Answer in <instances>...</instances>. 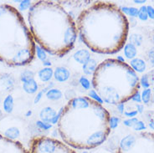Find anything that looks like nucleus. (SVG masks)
<instances>
[{"label":"nucleus","instance_id":"473e14b6","mask_svg":"<svg viewBox=\"0 0 154 153\" xmlns=\"http://www.w3.org/2000/svg\"><path fill=\"white\" fill-rule=\"evenodd\" d=\"M141 84H142L145 89H147L149 87L150 83H149V81H148V76H147V75H143V76L142 77V79L140 80V85H141Z\"/></svg>","mask_w":154,"mask_h":153},{"label":"nucleus","instance_id":"4468645a","mask_svg":"<svg viewBox=\"0 0 154 153\" xmlns=\"http://www.w3.org/2000/svg\"><path fill=\"white\" fill-rule=\"evenodd\" d=\"M137 47L131 43H127L124 45V54L129 60H133L137 56Z\"/></svg>","mask_w":154,"mask_h":153},{"label":"nucleus","instance_id":"f3484780","mask_svg":"<svg viewBox=\"0 0 154 153\" xmlns=\"http://www.w3.org/2000/svg\"><path fill=\"white\" fill-rule=\"evenodd\" d=\"M14 97L11 95H8L5 97L4 99V103H3V107H4V111L10 114L14 110Z\"/></svg>","mask_w":154,"mask_h":153},{"label":"nucleus","instance_id":"ddd939ff","mask_svg":"<svg viewBox=\"0 0 154 153\" xmlns=\"http://www.w3.org/2000/svg\"><path fill=\"white\" fill-rule=\"evenodd\" d=\"M54 75V71L50 67H45L44 69H40L38 73V76L39 80L43 82H48L51 80Z\"/></svg>","mask_w":154,"mask_h":153},{"label":"nucleus","instance_id":"79ce46f5","mask_svg":"<svg viewBox=\"0 0 154 153\" xmlns=\"http://www.w3.org/2000/svg\"><path fill=\"white\" fill-rule=\"evenodd\" d=\"M134 2L136 4H144L146 1H144V0H141V1L140 0H135Z\"/></svg>","mask_w":154,"mask_h":153},{"label":"nucleus","instance_id":"ea45409f","mask_svg":"<svg viewBox=\"0 0 154 153\" xmlns=\"http://www.w3.org/2000/svg\"><path fill=\"white\" fill-rule=\"evenodd\" d=\"M117 108H118V111H119L120 113H123L124 112V104H119L116 106Z\"/></svg>","mask_w":154,"mask_h":153},{"label":"nucleus","instance_id":"a878e982","mask_svg":"<svg viewBox=\"0 0 154 153\" xmlns=\"http://www.w3.org/2000/svg\"><path fill=\"white\" fill-rule=\"evenodd\" d=\"M80 84L85 89V90H90L91 89V83L90 82L88 79L85 76H81L80 78Z\"/></svg>","mask_w":154,"mask_h":153},{"label":"nucleus","instance_id":"f8f14e48","mask_svg":"<svg viewBox=\"0 0 154 153\" xmlns=\"http://www.w3.org/2000/svg\"><path fill=\"white\" fill-rule=\"evenodd\" d=\"M130 66L135 72L143 73L146 69V63L140 58H135L130 62Z\"/></svg>","mask_w":154,"mask_h":153},{"label":"nucleus","instance_id":"6e6552de","mask_svg":"<svg viewBox=\"0 0 154 153\" xmlns=\"http://www.w3.org/2000/svg\"><path fill=\"white\" fill-rule=\"evenodd\" d=\"M0 153H29V151L18 141L0 135Z\"/></svg>","mask_w":154,"mask_h":153},{"label":"nucleus","instance_id":"0eeeda50","mask_svg":"<svg viewBox=\"0 0 154 153\" xmlns=\"http://www.w3.org/2000/svg\"><path fill=\"white\" fill-rule=\"evenodd\" d=\"M29 153H77L66 143L48 136H37L31 141Z\"/></svg>","mask_w":154,"mask_h":153},{"label":"nucleus","instance_id":"2eb2a0df","mask_svg":"<svg viewBox=\"0 0 154 153\" xmlns=\"http://www.w3.org/2000/svg\"><path fill=\"white\" fill-rule=\"evenodd\" d=\"M97 65H97L96 60L93 59H91L88 62H86L85 65H83V66H82L83 72L85 73L86 75H93Z\"/></svg>","mask_w":154,"mask_h":153},{"label":"nucleus","instance_id":"1a4fd4ad","mask_svg":"<svg viewBox=\"0 0 154 153\" xmlns=\"http://www.w3.org/2000/svg\"><path fill=\"white\" fill-rule=\"evenodd\" d=\"M57 112L54 111V109L50 107H45L43 108L40 113H39V117L40 121H42L44 122L52 123V121L54 117L56 115Z\"/></svg>","mask_w":154,"mask_h":153},{"label":"nucleus","instance_id":"c756f323","mask_svg":"<svg viewBox=\"0 0 154 153\" xmlns=\"http://www.w3.org/2000/svg\"><path fill=\"white\" fill-rule=\"evenodd\" d=\"M138 119L136 118V117H133V118H129L127 119V120H124L123 124L127 127H133V126L138 122Z\"/></svg>","mask_w":154,"mask_h":153},{"label":"nucleus","instance_id":"20e7f679","mask_svg":"<svg viewBox=\"0 0 154 153\" xmlns=\"http://www.w3.org/2000/svg\"><path fill=\"white\" fill-rule=\"evenodd\" d=\"M36 44L23 17L14 7L0 4V62L16 67L34 60Z\"/></svg>","mask_w":154,"mask_h":153},{"label":"nucleus","instance_id":"9d476101","mask_svg":"<svg viewBox=\"0 0 154 153\" xmlns=\"http://www.w3.org/2000/svg\"><path fill=\"white\" fill-rule=\"evenodd\" d=\"M70 76V73L65 67H57L54 71V79L58 82H65Z\"/></svg>","mask_w":154,"mask_h":153},{"label":"nucleus","instance_id":"aec40b11","mask_svg":"<svg viewBox=\"0 0 154 153\" xmlns=\"http://www.w3.org/2000/svg\"><path fill=\"white\" fill-rule=\"evenodd\" d=\"M33 79H35V73L31 70H24L20 75V81L23 83L28 81L33 80Z\"/></svg>","mask_w":154,"mask_h":153},{"label":"nucleus","instance_id":"7ed1b4c3","mask_svg":"<svg viewBox=\"0 0 154 153\" xmlns=\"http://www.w3.org/2000/svg\"><path fill=\"white\" fill-rule=\"evenodd\" d=\"M29 29L35 43L45 52L63 57L72 50L77 38L73 18L54 1H38L28 13Z\"/></svg>","mask_w":154,"mask_h":153},{"label":"nucleus","instance_id":"c85d7f7f","mask_svg":"<svg viewBox=\"0 0 154 153\" xmlns=\"http://www.w3.org/2000/svg\"><path fill=\"white\" fill-rule=\"evenodd\" d=\"M31 6H32L31 1H29V0H22L19 3V8L20 10H26V9H29Z\"/></svg>","mask_w":154,"mask_h":153},{"label":"nucleus","instance_id":"cd10ccee","mask_svg":"<svg viewBox=\"0 0 154 153\" xmlns=\"http://www.w3.org/2000/svg\"><path fill=\"white\" fill-rule=\"evenodd\" d=\"M36 126H38V128L41 129V130H49L52 127V124L47 122H44L42 121H36Z\"/></svg>","mask_w":154,"mask_h":153},{"label":"nucleus","instance_id":"f03ea898","mask_svg":"<svg viewBox=\"0 0 154 153\" xmlns=\"http://www.w3.org/2000/svg\"><path fill=\"white\" fill-rule=\"evenodd\" d=\"M77 30L81 41L98 54L119 52L126 44L129 23L117 5L95 2L77 19Z\"/></svg>","mask_w":154,"mask_h":153},{"label":"nucleus","instance_id":"393cba45","mask_svg":"<svg viewBox=\"0 0 154 153\" xmlns=\"http://www.w3.org/2000/svg\"><path fill=\"white\" fill-rule=\"evenodd\" d=\"M137 17L139 18L140 20L142 21H146V19H148V15H147V11H146V6H143L141 8L138 9V15Z\"/></svg>","mask_w":154,"mask_h":153},{"label":"nucleus","instance_id":"49530a36","mask_svg":"<svg viewBox=\"0 0 154 153\" xmlns=\"http://www.w3.org/2000/svg\"><path fill=\"white\" fill-rule=\"evenodd\" d=\"M152 42H153V44H154V34H153V35H152Z\"/></svg>","mask_w":154,"mask_h":153},{"label":"nucleus","instance_id":"b1692460","mask_svg":"<svg viewBox=\"0 0 154 153\" xmlns=\"http://www.w3.org/2000/svg\"><path fill=\"white\" fill-rule=\"evenodd\" d=\"M36 53H37V57L39 60H41L42 62H45L47 60V55L46 52L43 50L41 47H39L38 45L36 46Z\"/></svg>","mask_w":154,"mask_h":153},{"label":"nucleus","instance_id":"c03bdc74","mask_svg":"<svg viewBox=\"0 0 154 153\" xmlns=\"http://www.w3.org/2000/svg\"><path fill=\"white\" fill-rule=\"evenodd\" d=\"M149 126L151 127V129L154 130V121H151V122L149 123Z\"/></svg>","mask_w":154,"mask_h":153},{"label":"nucleus","instance_id":"a18cd8bd","mask_svg":"<svg viewBox=\"0 0 154 153\" xmlns=\"http://www.w3.org/2000/svg\"><path fill=\"white\" fill-rule=\"evenodd\" d=\"M3 118H4V115H3V112H2V111L0 110V121H2Z\"/></svg>","mask_w":154,"mask_h":153},{"label":"nucleus","instance_id":"a19ab883","mask_svg":"<svg viewBox=\"0 0 154 153\" xmlns=\"http://www.w3.org/2000/svg\"><path fill=\"white\" fill-rule=\"evenodd\" d=\"M43 65L44 66H45V67H50V65H51V63L50 61H45L43 62Z\"/></svg>","mask_w":154,"mask_h":153},{"label":"nucleus","instance_id":"4be33fe9","mask_svg":"<svg viewBox=\"0 0 154 153\" xmlns=\"http://www.w3.org/2000/svg\"><path fill=\"white\" fill-rule=\"evenodd\" d=\"M54 84H50L47 87H45V89H43L42 90H40V91H38V93H37V96H35V99H34V103L35 104H38L39 101H40V99H42L43 96H44V94H46L47 92L50 90V89H51V87L53 86Z\"/></svg>","mask_w":154,"mask_h":153},{"label":"nucleus","instance_id":"58836bf2","mask_svg":"<svg viewBox=\"0 0 154 153\" xmlns=\"http://www.w3.org/2000/svg\"><path fill=\"white\" fill-rule=\"evenodd\" d=\"M137 111L138 113H143V110H144V106H143V105L138 104V105H137Z\"/></svg>","mask_w":154,"mask_h":153},{"label":"nucleus","instance_id":"6ab92c4d","mask_svg":"<svg viewBox=\"0 0 154 153\" xmlns=\"http://www.w3.org/2000/svg\"><path fill=\"white\" fill-rule=\"evenodd\" d=\"M19 135H20V132L17 127H10L8 130H5V132H4V136H6L8 139L14 140V141H15L16 138L19 137Z\"/></svg>","mask_w":154,"mask_h":153},{"label":"nucleus","instance_id":"37998d69","mask_svg":"<svg viewBox=\"0 0 154 153\" xmlns=\"http://www.w3.org/2000/svg\"><path fill=\"white\" fill-rule=\"evenodd\" d=\"M31 115H32V111H30V110H29V111H28L27 112H26L25 116H26V117H29Z\"/></svg>","mask_w":154,"mask_h":153},{"label":"nucleus","instance_id":"9b49d317","mask_svg":"<svg viewBox=\"0 0 154 153\" xmlns=\"http://www.w3.org/2000/svg\"><path fill=\"white\" fill-rule=\"evenodd\" d=\"M74 59L76 62L81 65H85L91 60V54L87 50H80L74 54Z\"/></svg>","mask_w":154,"mask_h":153},{"label":"nucleus","instance_id":"f704fd0d","mask_svg":"<svg viewBox=\"0 0 154 153\" xmlns=\"http://www.w3.org/2000/svg\"><path fill=\"white\" fill-rule=\"evenodd\" d=\"M146 11H147V15L148 18L151 19H154V8L150 5L146 6Z\"/></svg>","mask_w":154,"mask_h":153},{"label":"nucleus","instance_id":"f257e3e1","mask_svg":"<svg viewBox=\"0 0 154 153\" xmlns=\"http://www.w3.org/2000/svg\"><path fill=\"white\" fill-rule=\"evenodd\" d=\"M107 110L88 96H77L63 107L58 121L62 140L75 149L96 148L111 132Z\"/></svg>","mask_w":154,"mask_h":153},{"label":"nucleus","instance_id":"423d86ee","mask_svg":"<svg viewBox=\"0 0 154 153\" xmlns=\"http://www.w3.org/2000/svg\"><path fill=\"white\" fill-rule=\"evenodd\" d=\"M116 153H154V133L136 132L125 136Z\"/></svg>","mask_w":154,"mask_h":153},{"label":"nucleus","instance_id":"5701e85b","mask_svg":"<svg viewBox=\"0 0 154 153\" xmlns=\"http://www.w3.org/2000/svg\"><path fill=\"white\" fill-rule=\"evenodd\" d=\"M142 101L144 104H148L151 100V96H152V90L151 89H145L142 93Z\"/></svg>","mask_w":154,"mask_h":153},{"label":"nucleus","instance_id":"a211bd4d","mask_svg":"<svg viewBox=\"0 0 154 153\" xmlns=\"http://www.w3.org/2000/svg\"><path fill=\"white\" fill-rule=\"evenodd\" d=\"M45 95H46L47 98L49 99H51V100L60 99L62 98V96H63L62 92L58 89H50Z\"/></svg>","mask_w":154,"mask_h":153},{"label":"nucleus","instance_id":"bb28decb","mask_svg":"<svg viewBox=\"0 0 154 153\" xmlns=\"http://www.w3.org/2000/svg\"><path fill=\"white\" fill-rule=\"evenodd\" d=\"M130 41H131V44H134L135 46L136 45H141V44H142V41H143V38H142V36H140V35H131V38H130Z\"/></svg>","mask_w":154,"mask_h":153},{"label":"nucleus","instance_id":"4c0bfd02","mask_svg":"<svg viewBox=\"0 0 154 153\" xmlns=\"http://www.w3.org/2000/svg\"><path fill=\"white\" fill-rule=\"evenodd\" d=\"M124 114L127 117H129V118H133L134 116L138 114V112L137 111H131V112H128V111H126V112H124Z\"/></svg>","mask_w":154,"mask_h":153},{"label":"nucleus","instance_id":"dca6fc26","mask_svg":"<svg viewBox=\"0 0 154 153\" xmlns=\"http://www.w3.org/2000/svg\"><path fill=\"white\" fill-rule=\"evenodd\" d=\"M23 89L28 94H35L38 90V84L35 79L23 83Z\"/></svg>","mask_w":154,"mask_h":153},{"label":"nucleus","instance_id":"7c9ffc66","mask_svg":"<svg viewBox=\"0 0 154 153\" xmlns=\"http://www.w3.org/2000/svg\"><path fill=\"white\" fill-rule=\"evenodd\" d=\"M120 122V118L116 116H111L110 117V127L111 129H115L117 127Z\"/></svg>","mask_w":154,"mask_h":153},{"label":"nucleus","instance_id":"412c9836","mask_svg":"<svg viewBox=\"0 0 154 153\" xmlns=\"http://www.w3.org/2000/svg\"><path fill=\"white\" fill-rule=\"evenodd\" d=\"M121 10L122 11L125 15L127 14V15L131 16V17H137L138 15V9L134 8V7H131V8L122 7V8H121Z\"/></svg>","mask_w":154,"mask_h":153},{"label":"nucleus","instance_id":"39448f33","mask_svg":"<svg viewBox=\"0 0 154 153\" xmlns=\"http://www.w3.org/2000/svg\"><path fill=\"white\" fill-rule=\"evenodd\" d=\"M100 99L117 106L131 99L140 88V79L126 62L107 59L97 65L91 81Z\"/></svg>","mask_w":154,"mask_h":153},{"label":"nucleus","instance_id":"e433bc0d","mask_svg":"<svg viewBox=\"0 0 154 153\" xmlns=\"http://www.w3.org/2000/svg\"><path fill=\"white\" fill-rule=\"evenodd\" d=\"M131 99L133 100V101H136V102H138V103H140V102H142V96H141V94L138 92H137L136 94H135L134 96H132V98H131Z\"/></svg>","mask_w":154,"mask_h":153},{"label":"nucleus","instance_id":"2f4dec72","mask_svg":"<svg viewBox=\"0 0 154 153\" xmlns=\"http://www.w3.org/2000/svg\"><path fill=\"white\" fill-rule=\"evenodd\" d=\"M89 96H90V98H91V99H94L95 101H97L98 103H100V104L103 103V101L100 99V98L99 97V96L96 94V92L94 90H91L90 91V93H89Z\"/></svg>","mask_w":154,"mask_h":153},{"label":"nucleus","instance_id":"72a5a7b5","mask_svg":"<svg viewBox=\"0 0 154 153\" xmlns=\"http://www.w3.org/2000/svg\"><path fill=\"white\" fill-rule=\"evenodd\" d=\"M135 130H137V131H138V130H146V126H145V124L143 121H138V122L137 123L136 125H135L133 127H132Z\"/></svg>","mask_w":154,"mask_h":153},{"label":"nucleus","instance_id":"c9c22d12","mask_svg":"<svg viewBox=\"0 0 154 153\" xmlns=\"http://www.w3.org/2000/svg\"><path fill=\"white\" fill-rule=\"evenodd\" d=\"M148 60L152 63V65H154V48L150 49L148 51Z\"/></svg>","mask_w":154,"mask_h":153}]
</instances>
